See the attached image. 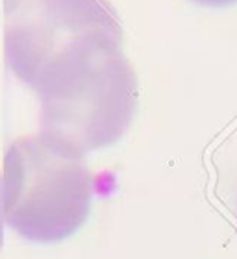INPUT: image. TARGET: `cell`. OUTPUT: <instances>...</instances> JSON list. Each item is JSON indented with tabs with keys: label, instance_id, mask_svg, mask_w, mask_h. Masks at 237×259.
<instances>
[{
	"label": "cell",
	"instance_id": "cell-3",
	"mask_svg": "<svg viewBox=\"0 0 237 259\" xmlns=\"http://www.w3.org/2000/svg\"><path fill=\"white\" fill-rule=\"evenodd\" d=\"M39 134L80 154L117 145L139 104V78L124 54L109 47L37 93Z\"/></svg>",
	"mask_w": 237,
	"mask_h": 259
},
{
	"label": "cell",
	"instance_id": "cell-5",
	"mask_svg": "<svg viewBox=\"0 0 237 259\" xmlns=\"http://www.w3.org/2000/svg\"><path fill=\"white\" fill-rule=\"evenodd\" d=\"M4 226H6V219H4V191H2V178H0V250L4 246Z\"/></svg>",
	"mask_w": 237,
	"mask_h": 259
},
{
	"label": "cell",
	"instance_id": "cell-1",
	"mask_svg": "<svg viewBox=\"0 0 237 259\" xmlns=\"http://www.w3.org/2000/svg\"><path fill=\"white\" fill-rule=\"evenodd\" d=\"M6 224L33 244H59L80 232L93 209L86 156L43 134L21 135L2 163Z\"/></svg>",
	"mask_w": 237,
	"mask_h": 259
},
{
	"label": "cell",
	"instance_id": "cell-4",
	"mask_svg": "<svg viewBox=\"0 0 237 259\" xmlns=\"http://www.w3.org/2000/svg\"><path fill=\"white\" fill-rule=\"evenodd\" d=\"M191 2L202 8H210V10H224V8H232L237 4V0H191Z\"/></svg>",
	"mask_w": 237,
	"mask_h": 259
},
{
	"label": "cell",
	"instance_id": "cell-2",
	"mask_svg": "<svg viewBox=\"0 0 237 259\" xmlns=\"http://www.w3.org/2000/svg\"><path fill=\"white\" fill-rule=\"evenodd\" d=\"M104 47H124L109 0H19L6 17V65L35 95Z\"/></svg>",
	"mask_w": 237,
	"mask_h": 259
}]
</instances>
